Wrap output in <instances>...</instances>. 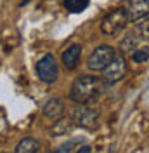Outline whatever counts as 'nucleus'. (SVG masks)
Here are the masks:
<instances>
[{
	"mask_svg": "<svg viewBox=\"0 0 149 153\" xmlns=\"http://www.w3.org/2000/svg\"><path fill=\"white\" fill-rule=\"evenodd\" d=\"M63 5L66 7V10L78 14V12H83L89 7V0H63Z\"/></svg>",
	"mask_w": 149,
	"mask_h": 153,
	"instance_id": "12",
	"label": "nucleus"
},
{
	"mask_svg": "<svg viewBox=\"0 0 149 153\" xmlns=\"http://www.w3.org/2000/svg\"><path fill=\"white\" fill-rule=\"evenodd\" d=\"M80 56H82V47L74 44V45H69V47L63 52L61 59H63V65H64L68 70H74V68L78 66Z\"/></svg>",
	"mask_w": 149,
	"mask_h": 153,
	"instance_id": "9",
	"label": "nucleus"
},
{
	"mask_svg": "<svg viewBox=\"0 0 149 153\" xmlns=\"http://www.w3.org/2000/svg\"><path fill=\"white\" fill-rule=\"evenodd\" d=\"M74 125V122L71 118H59L57 120V124L52 127V136H61V134H66L71 131V127Z\"/></svg>",
	"mask_w": 149,
	"mask_h": 153,
	"instance_id": "13",
	"label": "nucleus"
},
{
	"mask_svg": "<svg viewBox=\"0 0 149 153\" xmlns=\"http://www.w3.org/2000/svg\"><path fill=\"white\" fill-rule=\"evenodd\" d=\"M127 75V63H125V57L123 56H114L111 63L106 66L104 70L103 80L106 85H113L116 82H120L123 76Z\"/></svg>",
	"mask_w": 149,
	"mask_h": 153,
	"instance_id": "6",
	"label": "nucleus"
},
{
	"mask_svg": "<svg viewBox=\"0 0 149 153\" xmlns=\"http://www.w3.org/2000/svg\"><path fill=\"white\" fill-rule=\"evenodd\" d=\"M114 56L116 54H114V49L111 45H101V47H97L89 56L87 66H89V70H92V71H104L106 66L114 59Z\"/></svg>",
	"mask_w": 149,
	"mask_h": 153,
	"instance_id": "4",
	"label": "nucleus"
},
{
	"mask_svg": "<svg viewBox=\"0 0 149 153\" xmlns=\"http://www.w3.org/2000/svg\"><path fill=\"white\" fill-rule=\"evenodd\" d=\"M139 42H140V37H139V31L137 33H128L127 37L121 40V44H120V49H121V52H134L135 49L139 47Z\"/></svg>",
	"mask_w": 149,
	"mask_h": 153,
	"instance_id": "10",
	"label": "nucleus"
},
{
	"mask_svg": "<svg viewBox=\"0 0 149 153\" xmlns=\"http://www.w3.org/2000/svg\"><path fill=\"white\" fill-rule=\"evenodd\" d=\"M38 148H40V144H38L37 139H33V137H24V139H21L16 146V153H37Z\"/></svg>",
	"mask_w": 149,
	"mask_h": 153,
	"instance_id": "11",
	"label": "nucleus"
},
{
	"mask_svg": "<svg viewBox=\"0 0 149 153\" xmlns=\"http://www.w3.org/2000/svg\"><path fill=\"white\" fill-rule=\"evenodd\" d=\"M148 57H149V49L148 47H137L132 52L134 63H144V61H148Z\"/></svg>",
	"mask_w": 149,
	"mask_h": 153,
	"instance_id": "14",
	"label": "nucleus"
},
{
	"mask_svg": "<svg viewBox=\"0 0 149 153\" xmlns=\"http://www.w3.org/2000/svg\"><path fill=\"white\" fill-rule=\"evenodd\" d=\"M90 152H92V148L85 144V146H82V148H78V150H76L74 153H90Z\"/></svg>",
	"mask_w": 149,
	"mask_h": 153,
	"instance_id": "17",
	"label": "nucleus"
},
{
	"mask_svg": "<svg viewBox=\"0 0 149 153\" xmlns=\"http://www.w3.org/2000/svg\"><path fill=\"white\" fill-rule=\"evenodd\" d=\"M71 120L78 127L92 131L99 125V110H95L89 105H76L73 108V113H71Z\"/></svg>",
	"mask_w": 149,
	"mask_h": 153,
	"instance_id": "2",
	"label": "nucleus"
},
{
	"mask_svg": "<svg viewBox=\"0 0 149 153\" xmlns=\"http://www.w3.org/2000/svg\"><path fill=\"white\" fill-rule=\"evenodd\" d=\"M128 14H127V9H116L109 12L106 18L103 19L101 23V31L104 35H109V37H114L118 35L120 31L125 30L127 23H128Z\"/></svg>",
	"mask_w": 149,
	"mask_h": 153,
	"instance_id": "3",
	"label": "nucleus"
},
{
	"mask_svg": "<svg viewBox=\"0 0 149 153\" xmlns=\"http://www.w3.org/2000/svg\"><path fill=\"white\" fill-rule=\"evenodd\" d=\"M127 14L130 21H140L149 14V0H128Z\"/></svg>",
	"mask_w": 149,
	"mask_h": 153,
	"instance_id": "7",
	"label": "nucleus"
},
{
	"mask_svg": "<svg viewBox=\"0 0 149 153\" xmlns=\"http://www.w3.org/2000/svg\"><path fill=\"white\" fill-rule=\"evenodd\" d=\"M37 75L45 84H54L59 76V68L52 54H45L37 63Z\"/></svg>",
	"mask_w": 149,
	"mask_h": 153,
	"instance_id": "5",
	"label": "nucleus"
},
{
	"mask_svg": "<svg viewBox=\"0 0 149 153\" xmlns=\"http://www.w3.org/2000/svg\"><path fill=\"white\" fill-rule=\"evenodd\" d=\"M63 113H64V103L59 97H50L45 103V106H44V115L47 118H50V120L57 122L63 117Z\"/></svg>",
	"mask_w": 149,
	"mask_h": 153,
	"instance_id": "8",
	"label": "nucleus"
},
{
	"mask_svg": "<svg viewBox=\"0 0 149 153\" xmlns=\"http://www.w3.org/2000/svg\"><path fill=\"white\" fill-rule=\"evenodd\" d=\"M137 31L144 38H149V16H146V18L140 19V21H137Z\"/></svg>",
	"mask_w": 149,
	"mask_h": 153,
	"instance_id": "15",
	"label": "nucleus"
},
{
	"mask_svg": "<svg viewBox=\"0 0 149 153\" xmlns=\"http://www.w3.org/2000/svg\"><path fill=\"white\" fill-rule=\"evenodd\" d=\"M71 144L73 143H66V144H63L61 148H57L54 153H69V150H71Z\"/></svg>",
	"mask_w": 149,
	"mask_h": 153,
	"instance_id": "16",
	"label": "nucleus"
},
{
	"mask_svg": "<svg viewBox=\"0 0 149 153\" xmlns=\"http://www.w3.org/2000/svg\"><path fill=\"white\" fill-rule=\"evenodd\" d=\"M104 85H106L104 80H99L97 76L82 75L73 82L71 91H69V97L76 105H89V103H94L103 94Z\"/></svg>",
	"mask_w": 149,
	"mask_h": 153,
	"instance_id": "1",
	"label": "nucleus"
}]
</instances>
